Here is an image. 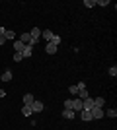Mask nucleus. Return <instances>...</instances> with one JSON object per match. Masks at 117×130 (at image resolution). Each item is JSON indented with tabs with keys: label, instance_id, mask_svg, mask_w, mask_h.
<instances>
[{
	"label": "nucleus",
	"instance_id": "nucleus-1",
	"mask_svg": "<svg viewBox=\"0 0 117 130\" xmlns=\"http://www.w3.org/2000/svg\"><path fill=\"white\" fill-rule=\"evenodd\" d=\"M29 107H31V111H33V113H41V111H43V101H39V99H33V103L29 105Z\"/></svg>",
	"mask_w": 117,
	"mask_h": 130
},
{
	"label": "nucleus",
	"instance_id": "nucleus-2",
	"mask_svg": "<svg viewBox=\"0 0 117 130\" xmlns=\"http://www.w3.org/2000/svg\"><path fill=\"white\" fill-rule=\"evenodd\" d=\"M90 115H92V119H101V117H106L103 109H98V107H92V109H90Z\"/></svg>",
	"mask_w": 117,
	"mask_h": 130
},
{
	"label": "nucleus",
	"instance_id": "nucleus-3",
	"mask_svg": "<svg viewBox=\"0 0 117 130\" xmlns=\"http://www.w3.org/2000/svg\"><path fill=\"white\" fill-rule=\"evenodd\" d=\"M29 35H31V39H33V43L37 45V41L41 39V29H39V27H33V29L29 31Z\"/></svg>",
	"mask_w": 117,
	"mask_h": 130
},
{
	"label": "nucleus",
	"instance_id": "nucleus-4",
	"mask_svg": "<svg viewBox=\"0 0 117 130\" xmlns=\"http://www.w3.org/2000/svg\"><path fill=\"white\" fill-rule=\"evenodd\" d=\"M20 41H22L23 45H31V47H33V39H31V35H29V33H23V35H20Z\"/></svg>",
	"mask_w": 117,
	"mask_h": 130
},
{
	"label": "nucleus",
	"instance_id": "nucleus-5",
	"mask_svg": "<svg viewBox=\"0 0 117 130\" xmlns=\"http://www.w3.org/2000/svg\"><path fill=\"white\" fill-rule=\"evenodd\" d=\"M72 111L74 113H80V111H82V99H72Z\"/></svg>",
	"mask_w": 117,
	"mask_h": 130
},
{
	"label": "nucleus",
	"instance_id": "nucleus-6",
	"mask_svg": "<svg viewBox=\"0 0 117 130\" xmlns=\"http://www.w3.org/2000/svg\"><path fill=\"white\" fill-rule=\"evenodd\" d=\"M92 107H94V99H92V97H88V99H84V101H82V109H84V111H90Z\"/></svg>",
	"mask_w": 117,
	"mask_h": 130
},
{
	"label": "nucleus",
	"instance_id": "nucleus-7",
	"mask_svg": "<svg viewBox=\"0 0 117 130\" xmlns=\"http://www.w3.org/2000/svg\"><path fill=\"white\" fill-rule=\"evenodd\" d=\"M31 54H33V47H31V45H25V49H23L22 56H23V58H29Z\"/></svg>",
	"mask_w": 117,
	"mask_h": 130
},
{
	"label": "nucleus",
	"instance_id": "nucleus-8",
	"mask_svg": "<svg viewBox=\"0 0 117 130\" xmlns=\"http://www.w3.org/2000/svg\"><path fill=\"white\" fill-rule=\"evenodd\" d=\"M14 49H16V53H23V49H25V45L20 41V39H16L14 41Z\"/></svg>",
	"mask_w": 117,
	"mask_h": 130
},
{
	"label": "nucleus",
	"instance_id": "nucleus-9",
	"mask_svg": "<svg viewBox=\"0 0 117 130\" xmlns=\"http://www.w3.org/2000/svg\"><path fill=\"white\" fill-rule=\"evenodd\" d=\"M103 105H106V99H103V97H96V99H94V107L103 109Z\"/></svg>",
	"mask_w": 117,
	"mask_h": 130
},
{
	"label": "nucleus",
	"instance_id": "nucleus-10",
	"mask_svg": "<svg viewBox=\"0 0 117 130\" xmlns=\"http://www.w3.org/2000/svg\"><path fill=\"white\" fill-rule=\"evenodd\" d=\"M62 117H64V119H74L76 113H74L72 109H64V111H62Z\"/></svg>",
	"mask_w": 117,
	"mask_h": 130
},
{
	"label": "nucleus",
	"instance_id": "nucleus-11",
	"mask_svg": "<svg viewBox=\"0 0 117 130\" xmlns=\"http://www.w3.org/2000/svg\"><path fill=\"white\" fill-rule=\"evenodd\" d=\"M78 115L82 117V120H94V119H92V115H90V111H84V109H82Z\"/></svg>",
	"mask_w": 117,
	"mask_h": 130
},
{
	"label": "nucleus",
	"instance_id": "nucleus-12",
	"mask_svg": "<svg viewBox=\"0 0 117 130\" xmlns=\"http://www.w3.org/2000/svg\"><path fill=\"white\" fill-rule=\"evenodd\" d=\"M33 95H31V93H25V95H23V105H31L33 103Z\"/></svg>",
	"mask_w": 117,
	"mask_h": 130
},
{
	"label": "nucleus",
	"instance_id": "nucleus-13",
	"mask_svg": "<svg viewBox=\"0 0 117 130\" xmlns=\"http://www.w3.org/2000/svg\"><path fill=\"white\" fill-rule=\"evenodd\" d=\"M22 115H23V117H31V115H33L31 107H29V105H23V109H22Z\"/></svg>",
	"mask_w": 117,
	"mask_h": 130
},
{
	"label": "nucleus",
	"instance_id": "nucleus-14",
	"mask_svg": "<svg viewBox=\"0 0 117 130\" xmlns=\"http://www.w3.org/2000/svg\"><path fill=\"white\" fill-rule=\"evenodd\" d=\"M76 95H78V99H82V101H84V99H88V97H90L88 89H80V91H78Z\"/></svg>",
	"mask_w": 117,
	"mask_h": 130
},
{
	"label": "nucleus",
	"instance_id": "nucleus-15",
	"mask_svg": "<svg viewBox=\"0 0 117 130\" xmlns=\"http://www.w3.org/2000/svg\"><path fill=\"white\" fill-rule=\"evenodd\" d=\"M45 53H49V54H55L57 53V47L53 43H47V47H45Z\"/></svg>",
	"mask_w": 117,
	"mask_h": 130
},
{
	"label": "nucleus",
	"instance_id": "nucleus-16",
	"mask_svg": "<svg viewBox=\"0 0 117 130\" xmlns=\"http://www.w3.org/2000/svg\"><path fill=\"white\" fill-rule=\"evenodd\" d=\"M103 113H106V117H111V119H115V117H117V109L111 107V109H107V111H103Z\"/></svg>",
	"mask_w": 117,
	"mask_h": 130
},
{
	"label": "nucleus",
	"instance_id": "nucleus-17",
	"mask_svg": "<svg viewBox=\"0 0 117 130\" xmlns=\"http://www.w3.org/2000/svg\"><path fill=\"white\" fill-rule=\"evenodd\" d=\"M12 80V70H4L2 74V82H10Z\"/></svg>",
	"mask_w": 117,
	"mask_h": 130
},
{
	"label": "nucleus",
	"instance_id": "nucleus-18",
	"mask_svg": "<svg viewBox=\"0 0 117 130\" xmlns=\"http://www.w3.org/2000/svg\"><path fill=\"white\" fill-rule=\"evenodd\" d=\"M49 43H53V45H55V47H59V45H61V37L53 33V37H51V41H49Z\"/></svg>",
	"mask_w": 117,
	"mask_h": 130
},
{
	"label": "nucleus",
	"instance_id": "nucleus-19",
	"mask_svg": "<svg viewBox=\"0 0 117 130\" xmlns=\"http://www.w3.org/2000/svg\"><path fill=\"white\" fill-rule=\"evenodd\" d=\"M41 35H43V39H47V43H49V41H51V37H53L51 29H45V31H41Z\"/></svg>",
	"mask_w": 117,
	"mask_h": 130
},
{
	"label": "nucleus",
	"instance_id": "nucleus-20",
	"mask_svg": "<svg viewBox=\"0 0 117 130\" xmlns=\"http://www.w3.org/2000/svg\"><path fill=\"white\" fill-rule=\"evenodd\" d=\"M2 37H4V39H16V33L10 31V29H6V33L2 35Z\"/></svg>",
	"mask_w": 117,
	"mask_h": 130
},
{
	"label": "nucleus",
	"instance_id": "nucleus-21",
	"mask_svg": "<svg viewBox=\"0 0 117 130\" xmlns=\"http://www.w3.org/2000/svg\"><path fill=\"white\" fill-rule=\"evenodd\" d=\"M82 6H86V8H94V6H96V0H84Z\"/></svg>",
	"mask_w": 117,
	"mask_h": 130
},
{
	"label": "nucleus",
	"instance_id": "nucleus-22",
	"mask_svg": "<svg viewBox=\"0 0 117 130\" xmlns=\"http://www.w3.org/2000/svg\"><path fill=\"white\" fill-rule=\"evenodd\" d=\"M107 74H109L111 78H115V76H117V66H111V68L107 70Z\"/></svg>",
	"mask_w": 117,
	"mask_h": 130
},
{
	"label": "nucleus",
	"instance_id": "nucleus-23",
	"mask_svg": "<svg viewBox=\"0 0 117 130\" xmlns=\"http://www.w3.org/2000/svg\"><path fill=\"white\" fill-rule=\"evenodd\" d=\"M96 6H109V0H96Z\"/></svg>",
	"mask_w": 117,
	"mask_h": 130
},
{
	"label": "nucleus",
	"instance_id": "nucleus-24",
	"mask_svg": "<svg viewBox=\"0 0 117 130\" xmlns=\"http://www.w3.org/2000/svg\"><path fill=\"white\" fill-rule=\"evenodd\" d=\"M68 93H70V95H76V93H78V87L76 86H70V87H68Z\"/></svg>",
	"mask_w": 117,
	"mask_h": 130
},
{
	"label": "nucleus",
	"instance_id": "nucleus-25",
	"mask_svg": "<svg viewBox=\"0 0 117 130\" xmlns=\"http://www.w3.org/2000/svg\"><path fill=\"white\" fill-rule=\"evenodd\" d=\"M64 109H72V99H67V101H64Z\"/></svg>",
	"mask_w": 117,
	"mask_h": 130
},
{
	"label": "nucleus",
	"instance_id": "nucleus-26",
	"mask_svg": "<svg viewBox=\"0 0 117 130\" xmlns=\"http://www.w3.org/2000/svg\"><path fill=\"white\" fill-rule=\"evenodd\" d=\"M14 60H16V62H20V60H23L22 53H16V54H14Z\"/></svg>",
	"mask_w": 117,
	"mask_h": 130
},
{
	"label": "nucleus",
	"instance_id": "nucleus-27",
	"mask_svg": "<svg viewBox=\"0 0 117 130\" xmlns=\"http://www.w3.org/2000/svg\"><path fill=\"white\" fill-rule=\"evenodd\" d=\"M76 87H78V91H80V89H86V84H84V82H78Z\"/></svg>",
	"mask_w": 117,
	"mask_h": 130
},
{
	"label": "nucleus",
	"instance_id": "nucleus-28",
	"mask_svg": "<svg viewBox=\"0 0 117 130\" xmlns=\"http://www.w3.org/2000/svg\"><path fill=\"white\" fill-rule=\"evenodd\" d=\"M0 97H6V91H4V89H0Z\"/></svg>",
	"mask_w": 117,
	"mask_h": 130
},
{
	"label": "nucleus",
	"instance_id": "nucleus-29",
	"mask_svg": "<svg viewBox=\"0 0 117 130\" xmlns=\"http://www.w3.org/2000/svg\"><path fill=\"white\" fill-rule=\"evenodd\" d=\"M4 43H6V39L2 37V35H0V45H4Z\"/></svg>",
	"mask_w": 117,
	"mask_h": 130
},
{
	"label": "nucleus",
	"instance_id": "nucleus-30",
	"mask_svg": "<svg viewBox=\"0 0 117 130\" xmlns=\"http://www.w3.org/2000/svg\"><path fill=\"white\" fill-rule=\"evenodd\" d=\"M4 33H6V29H4V27H0V35H4Z\"/></svg>",
	"mask_w": 117,
	"mask_h": 130
}]
</instances>
